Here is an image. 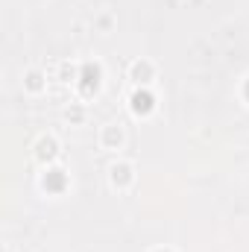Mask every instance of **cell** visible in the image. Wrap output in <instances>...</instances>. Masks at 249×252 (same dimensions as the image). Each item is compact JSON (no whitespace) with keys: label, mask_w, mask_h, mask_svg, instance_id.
Listing matches in <instances>:
<instances>
[{"label":"cell","mask_w":249,"mask_h":252,"mask_svg":"<svg viewBox=\"0 0 249 252\" xmlns=\"http://www.w3.org/2000/svg\"><path fill=\"white\" fill-rule=\"evenodd\" d=\"M129 79L138 85V88H147L153 79H156V67L150 59H135V62L129 64Z\"/></svg>","instance_id":"4"},{"label":"cell","mask_w":249,"mask_h":252,"mask_svg":"<svg viewBox=\"0 0 249 252\" xmlns=\"http://www.w3.org/2000/svg\"><path fill=\"white\" fill-rule=\"evenodd\" d=\"M64 185H67V173H64L62 167H50L41 176V188L47 190V193H62Z\"/></svg>","instance_id":"7"},{"label":"cell","mask_w":249,"mask_h":252,"mask_svg":"<svg viewBox=\"0 0 249 252\" xmlns=\"http://www.w3.org/2000/svg\"><path fill=\"white\" fill-rule=\"evenodd\" d=\"M244 94H247V100H249V79H247V85H244Z\"/></svg>","instance_id":"11"},{"label":"cell","mask_w":249,"mask_h":252,"mask_svg":"<svg viewBox=\"0 0 249 252\" xmlns=\"http://www.w3.org/2000/svg\"><path fill=\"white\" fill-rule=\"evenodd\" d=\"M32 156H35V161H41V164L56 161V158H59V141H56L53 135H41V138L35 141V147H32Z\"/></svg>","instance_id":"3"},{"label":"cell","mask_w":249,"mask_h":252,"mask_svg":"<svg viewBox=\"0 0 249 252\" xmlns=\"http://www.w3.org/2000/svg\"><path fill=\"white\" fill-rule=\"evenodd\" d=\"M64 121L70 126H79L85 121V106H82V103H70V106L64 109Z\"/></svg>","instance_id":"9"},{"label":"cell","mask_w":249,"mask_h":252,"mask_svg":"<svg viewBox=\"0 0 249 252\" xmlns=\"http://www.w3.org/2000/svg\"><path fill=\"white\" fill-rule=\"evenodd\" d=\"M153 252H170V250H153Z\"/></svg>","instance_id":"12"},{"label":"cell","mask_w":249,"mask_h":252,"mask_svg":"<svg viewBox=\"0 0 249 252\" xmlns=\"http://www.w3.org/2000/svg\"><path fill=\"white\" fill-rule=\"evenodd\" d=\"M132 182H135V167H132L129 161H115V164L109 167V185L115 190L132 188Z\"/></svg>","instance_id":"2"},{"label":"cell","mask_w":249,"mask_h":252,"mask_svg":"<svg viewBox=\"0 0 249 252\" xmlns=\"http://www.w3.org/2000/svg\"><path fill=\"white\" fill-rule=\"evenodd\" d=\"M3 252H12V247H6V250H3Z\"/></svg>","instance_id":"13"},{"label":"cell","mask_w":249,"mask_h":252,"mask_svg":"<svg viewBox=\"0 0 249 252\" xmlns=\"http://www.w3.org/2000/svg\"><path fill=\"white\" fill-rule=\"evenodd\" d=\"M24 88H27L30 94H41V91H47V76H44V70L30 67V70L24 73Z\"/></svg>","instance_id":"8"},{"label":"cell","mask_w":249,"mask_h":252,"mask_svg":"<svg viewBox=\"0 0 249 252\" xmlns=\"http://www.w3.org/2000/svg\"><path fill=\"white\" fill-rule=\"evenodd\" d=\"M129 109H132V115L147 118V115H153V109H156V97H153L147 88H138V91L129 97Z\"/></svg>","instance_id":"6"},{"label":"cell","mask_w":249,"mask_h":252,"mask_svg":"<svg viewBox=\"0 0 249 252\" xmlns=\"http://www.w3.org/2000/svg\"><path fill=\"white\" fill-rule=\"evenodd\" d=\"M100 79H103V67H100L97 62H85L82 64V70H79V94H82V97L97 94Z\"/></svg>","instance_id":"1"},{"label":"cell","mask_w":249,"mask_h":252,"mask_svg":"<svg viewBox=\"0 0 249 252\" xmlns=\"http://www.w3.org/2000/svg\"><path fill=\"white\" fill-rule=\"evenodd\" d=\"M79 70L82 67H76L73 62H59V79L62 82H76L79 79Z\"/></svg>","instance_id":"10"},{"label":"cell","mask_w":249,"mask_h":252,"mask_svg":"<svg viewBox=\"0 0 249 252\" xmlns=\"http://www.w3.org/2000/svg\"><path fill=\"white\" fill-rule=\"evenodd\" d=\"M100 144L103 150H121L126 144V132H124V124H106L100 129Z\"/></svg>","instance_id":"5"}]
</instances>
